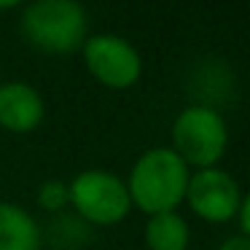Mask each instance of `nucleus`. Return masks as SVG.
Here are the masks:
<instances>
[{
    "label": "nucleus",
    "instance_id": "nucleus-1",
    "mask_svg": "<svg viewBox=\"0 0 250 250\" xmlns=\"http://www.w3.org/2000/svg\"><path fill=\"white\" fill-rule=\"evenodd\" d=\"M188 167L172 148H153L135 162L126 180L129 202L148 215L172 212L186 199Z\"/></svg>",
    "mask_w": 250,
    "mask_h": 250
},
{
    "label": "nucleus",
    "instance_id": "nucleus-2",
    "mask_svg": "<svg viewBox=\"0 0 250 250\" xmlns=\"http://www.w3.org/2000/svg\"><path fill=\"white\" fill-rule=\"evenodd\" d=\"M19 27L35 49L46 54H70L86 41L89 19L83 6L73 0H35L22 11Z\"/></svg>",
    "mask_w": 250,
    "mask_h": 250
},
{
    "label": "nucleus",
    "instance_id": "nucleus-3",
    "mask_svg": "<svg viewBox=\"0 0 250 250\" xmlns=\"http://www.w3.org/2000/svg\"><path fill=\"white\" fill-rule=\"evenodd\" d=\"M229 129L221 113L205 105H191L172 124V151L196 169L215 167L226 153Z\"/></svg>",
    "mask_w": 250,
    "mask_h": 250
},
{
    "label": "nucleus",
    "instance_id": "nucleus-4",
    "mask_svg": "<svg viewBox=\"0 0 250 250\" xmlns=\"http://www.w3.org/2000/svg\"><path fill=\"white\" fill-rule=\"evenodd\" d=\"M70 205L81 218L97 226H113L121 223L132 210L126 183H121L116 175L105 169H83L67 186Z\"/></svg>",
    "mask_w": 250,
    "mask_h": 250
},
{
    "label": "nucleus",
    "instance_id": "nucleus-5",
    "mask_svg": "<svg viewBox=\"0 0 250 250\" xmlns=\"http://www.w3.org/2000/svg\"><path fill=\"white\" fill-rule=\"evenodd\" d=\"M86 67L103 86L129 89L143 73V60L137 49L119 35H92L81 46Z\"/></svg>",
    "mask_w": 250,
    "mask_h": 250
},
{
    "label": "nucleus",
    "instance_id": "nucleus-6",
    "mask_svg": "<svg viewBox=\"0 0 250 250\" xmlns=\"http://www.w3.org/2000/svg\"><path fill=\"white\" fill-rule=\"evenodd\" d=\"M186 202L199 218L210 223H226L239 212L242 191L237 180L218 167L196 169L186 186Z\"/></svg>",
    "mask_w": 250,
    "mask_h": 250
},
{
    "label": "nucleus",
    "instance_id": "nucleus-7",
    "mask_svg": "<svg viewBox=\"0 0 250 250\" xmlns=\"http://www.w3.org/2000/svg\"><path fill=\"white\" fill-rule=\"evenodd\" d=\"M43 121V97L24 81L0 86V126L8 132H33Z\"/></svg>",
    "mask_w": 250,
    "mask_h": 250
},
{
    "label": "nucleus",
    "instance_id": "nucleus-8",
    "mask_svg": "<svg viewBox=\"0 0 250 250\" xmlns=\"http://www.w3.org/2000/svg\"><path fill=\"white\" fill-rule=\"evenodd\" d=\"M41 229L27 210L0 202V250H38Z\"/></svg>",
    "mask_w": 250,
    "mask_h": 250
},
{
    "label": "nucleus",
    "instance_id": "nucleus-9",
    "mask_svg": "<svg viewBox=\"0 0 250 250\" xmlns=\"http://www.w3.org/2000/svg\"><path fill=\"white\" fill-rule=\"evenodd\" d=\"M188 223L178 210L151 215L146 223V245L148 250H186L188 248Z\"/></svg>",
    "mask_w": 250,
    "mask_h": 250
},
{
    "label": "nucleus",
    "instance_id": "nucleus-10",
    "mask_svg": "<svg viewBox=\"0 0 250 250\" xmlns=\"http://www.w3.org/2000/svg\"><path fill=\"white\" fill-rule=\"evenodd\" d=\"M70 202V191L62 180H46L38 188V205L49 212H60Z\"/></svg>",
    "mask_w": 250,
    "mask_h": 250
},
{
    "label": "nucleus",
    "instance_id": "nucleus-11",
    "mask_svg": "<svg viewBox=\"0 0 250 250\" xmlns=\"http://www.w3.org/2000/svg\"><path fill=\"white\" fill-rule=\"evenodd\" d=\"M237 215H239V226H242V234L250 239V194L242 199V205H239V212H237Z\"/></svg>",
    "mask_w": 250,
    "mask_h": 250
},
{
    "label": "nucleus",
    "instance_id": "nucleus-12",
    "mask_svg": "<svg viewBox=\"0 0 250 250\" xmlns=\"http://www.w3.org/2000/svg\"><path fill=\"white\" fill-rule=\"evenodd\" d=\"M218 250H250V239L248 237H231V239H226Z\"/></svg>",
    "mask_w": 250,
    "mask_h": 250
},
{
    "label": "nucleus",
    "instance_id": "nucleus-13",
    "mask_svg": "<svg viewBox=\"0 0 250 250\" xmlns=\"http://www.w3.org/2000/svg\"><path fill=\"white\" fill-rule=\"evenodd\" d=\"M17 6H19L17 0H6V3H0V8H17Z\"/></svg>",
    "mask_w": 250,
    "mask_h": 250
}]
</instances>
